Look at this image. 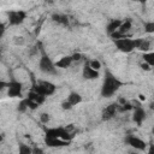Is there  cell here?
Segmentation results:
<instances>
[{"label":"cell","mask_w":154,"mask_h":154,"mask_svg":"<svg viewBox=\"0 0 154 154\" xmlns=\"http://www.w3.org/2000/svg\"><path fill=\"white\" fill-rule=\"evenodd\" d=\"M122 85H123V83L117 77H114L109 71H106L105 79H103V83L101 87V95L103 97H109L113 94H116Z\"/></svg>","instance_id":"obj_1"},{"label":"cell","mask_w":154,"mask_h":154,"mask_svg":"<svg viewBox=\"0 0 154 154\" xmlns=\"http://www.w3.org/2000/svg\"><path fill=\"white\" fill-rule=\"evenodd\" d=\"M55 89H57V87L53 83L47 82V81H42V82H40L32 87V91H35V93L45 96V97L53 95L55 93Z\"/></svg>","instance_id":"obj_2"},{"label":"cell","mask_w":154,"mask_h":154,"mask_svg":"<svg viewBox=\"0 0 154 154\" xmlns=\"http://www.w3.org/2000/svg\"><path fill=\"white\" fill-rule=\"evenodd\" d=\"M116 47L123 52V53H130L134 49H136V38H130V37H122L118 40H114Z\"/></svg>","instance_id":"obj_3"},{"label":"cell","mask_w":154,"mask_h":154,"mask_svg":"<svg viewBox=\"0 0 154 154\" xmlns=\"http://www.w3.org/2000/svg\"><path fill=\"white\" fill-rule=\"evenodd\" d=\"M46 137L60 138V140L70 142V140L72 138V135L65 128H51V129L46 130Z\"/></svg>","instance_id":"obj_4"},{"label":"cell","mask_w":154,"mask_h":154,"mask_svg":"<svg viewBox=\"0 0 154 154\" xmlns=\"http://www.w3.org/2000/svg\"><path fill=\"white\" fill-rule=\"evenodd\" d=\"M38 67H40V70H41L43 73H47V75H55V73H57V67H55L54 63H53L52 59H51L48 55H46V54H42V57L40 58Z\"/></svg>","instance_id":"obj_5"},{"label":"cell","mask_w":154,"mask_h":154,"mask_svg":"<svg viewBox=\"0 0 154 154\" xmlns=\"http://www.w3.org/2000/svg\"><path fill=\"white\" fill-rule=\"evenodd\" d=\"M23 90V83L18 81H11L7 83V95L10 97H20Z\"/></svg>","instance_id":"obj_6"},{"label":"cell","mask_w":154,"mask_h":154,"mask_svg":"<svg viewBox=\"0 0 154 154\" xmlns=\"http://www.w3.org/2000/svg\"><path fill=\"white\" fill-rule=\"evenodd\" d=\"M25 17H26V13L23 10L11 11L8 13V24L10 25H19L24 22Z\"/></svg>","instance_id":"obj_7"},{"label":"cell","mask_w":154,"mask_h":154,"mask_svg":"<svg viewBox=\"0 0 154 154\" xmlns=\"http://www.w3.org/2000/svg\"><path fill=\"white\" fill-rule=\"evenodd\" d=\"M125 142H126L129 146H131L132 148L137 149V150H144L146 147H147L146 142H144L143 140H141L140 137L135 136V135H129V136L125 138Z\"/></svg>","instance_id":"obj_8"},{"label":"cell","mask_w":154,"mask_h":154,"mask_svg":"<svg viewBox=\"0 0 154 154\" xmlns=\"http://www.w3.org/2000/svg\"><path fill=\"white\" fill-rule=\"evenodd\" d=\"M117 111H118V103H116V102L109 103V105L106 106V108H103V111H102V114H101L102 120H109V119H112V118L116 116Z\"/></svg>","instance_id":"obj_9"},{"label":"cell","mask_w":154,"mask_h":154,"mask_svg":"<svg viewBox=\"0 0 154 154\" xmlns=\"http://www.w3.org/2000/svg\"><path fill=\"white\" fill-rule=\"evenodd\" d=\"M144 119H146V111L141 106H136L134 109V113H132V120L137 125H141Z\"/></svg>","instance_id":"obj_10"},{"label":"cell","mask_w":154,"mask_h":154,"mask_svg":"<svg viewBox=\"0 0 154 154\" xmlns=\"http://www.w3.org/2000/svg\"><path fill=\"white\" fill-rule=\"evenodd\" d=\"M45 143L52 148H60V147H65L69 144L67 141H64L60 138H52V137H45Z\"/></svg>","instance_id":"obj_11"},{"label":"cell","mask_w":154,"mask_h":154,"mask_svg":"<svg viewBox=\"0 0 154 154\" xmlns=\"http://www.w3.org/2000/svg\"><path fill=\"white\" fill-rule=\"evenodd\" d=\"M83 77L85 79H96L99 78V71L93 70L88 64H85L83 67Z\"/></svg>","instance_id":"obj_12"},{"label":"cell","mask_w":154,"mask_h":154,"mask_svg":"<svg viewBox=\"0 0 154 154\" xmlns=\"http://www.w3.org/2000/svg\"><path fill=\"white\" fill-rule=\"evenodd\" d=\"M73 61H72V58H71V55H65V57H63V58H60L54 65H55V67L58 69H66V67H69L71 64H72Z\"/></svg>","instance_id":"obj_13"},{"label":"cell","mask_w":154,"mask_h":154,"mask_svg":"<svg viewBox=\"0 0 154 154\" xmlns=\"http://www.w3.org/2000/svg\"><path fill=\"white\" fill-rule=\"evenodd\" d=\"M52 19L54 23H58L60 25H69V17L66 14H61V13H54L52 14Z\"/></svg>","instance_id":"obj_14"},{"label":"cell","mask_w":154,"mask_h":154,"mask_svg":"<svg viewBox=\"0 0 154 154\" xmlns=\"http://www.w3.org/2000/svg\"><path fill=\"white\" fill-rule=\"evenodd\" d=\"M66 101L73 107V106H76V105H78V103L82 102V96H81L78 93H76V91H72V93L69 94Z\"/></svg>","instance_id":"obj_15"},{"label":"cell","mask_w":154,"mask_h":154,"mask_svg":"<svg viewBox=\"0 0 154 154\" xmlns=\"http://www.w3.org/2000/svg\"><path fill=\"white\" fill-rule=\"evenodd\" d=\"M120 24H122V20H119V19H113V20H111L109 23H108V25L106 26V30H107V34L111 36L112 34H114L117 30H118V28L120 26Z\"/></svg>","instance_id":"obj_16"},{"label":"cell","mask_w":154,"mask_h":154,"mask_svg":"<svg viewBox=\"0 0 154 154\" xmlns=\"http://www.w3.org/2000/svg\"><path fill=\"white\" fill-rule=\"evenodd\" d=\"M136 49L140 51H149L150 49V41L144 40V38H136Z\"/></svg>","instance_id":"obj_17"},{"label":"cell","mask_w":154,"mask_h":154,"mask_svg":"<svg viewBox=\"0 0 154 154\" xmlns=\"http://www.w3.org/2000/svg\"><path fill=\"white\" fill-rule=\"evenodd\" d=\"M28 99L31 100L32 102H35V103L38 105V106L46 101V97H45V96H42V95H40V94H37V93H35V91H32V90L28 94Z\"/></svg>","instance_id":"obj_18"},{"label":"cell","mask_w":154,"mask_h":154,"mask_svg":"<svg viewBox=\"0 0 154 154\" xmlns=\"http://www.w3.org/2000/svg\"><path fill=\"white\" fill-rule=\"evenodd\" d=\"M143 59H144V63L148 65V66H153L154 65V53L153 52H149V53H144L143 54Z\"/></svg>","instance_id":"obj_19"},{"label":"cell","mask_w":154,"mask_h":154,"mask_svg":"<svg viewBox=\"0 0 154 154\" xmlns=\"http://www.w3.org/2000/svg\"><path fill=\"white\" fill-rule=\"evenodd\" d=\"M31 150H32V148L30 146L24 144V143H19L18 154H31Z\"/></svg>","instance_id":"obj_20"},{"label":"cell","mask_w":154,"mask_h":154,"mask_svg":"<svg viewBox=\"0 0 154 154\" xmlns=\"http://www.w3.org/2000/svg\"><path fill=\"white\" fill-rule=\"evenodd\" d=\"M88 65H89L93 70H96V71H99V69L101 67V63H100V60H97V59H93V60H90Z\"/></svg>","instance_id":"obj_21"},{"label":"cell","mask_w":154,"mask_h":154,"mask_svg":"<svg viewBox=\"0 0 154 154\" xmlns=\"http://www.w3.org/2000/svg\"><path fill=\"white\" fill-rule=\"evenodd\" d=\"M132 108H134V106H131L129 102H125V103H123L122 106H119V105H118V111H120V112L129 111V109H132Z\"/></svg>","instance_id":"obj_22"},{"label":"cell","mask_w":154,"mask_h":154,"mask_svg":"<svg viewBox=\"0 0 154 154\" xmlns=\"http://www.w3.org/2000/svg\"><path fill=\"white\" fill-rule=\"evenodd\" d=\"M24 101H25L26 107H28V108H30V109H36V108H37V106H38V105H36L35 102H32L31 100H29L28 97H25V99H24Z\"/></svg>","instance_id":"obj_23"},{"label":"cell","mask_w":154,"mask_h":154,"mask_svg":"<svg viewBox=\"0 0 154 154\" xmlns=\"http://www.w3.org/2000/svg\"><path fill=\"white\" fill-rule=\"evenodd\" d=\"M144 29L147 32H153L154 31V22H147L144 24Z\"/></svg>","instance_id":"obj_24"},{"label":"cell","mask_w":154,"mask_h":154,"mask_svg":"<svg viewBox=\"0 0 154 154\" xmlns=\"http://www.w3.org/2000/svg\"><path fill=\"white\" fill-rule=\"evenodd\" d=\"M40 120H41V123L47 124L49 122V114L48 113H41L40 114Z\"/></svg>","instance_id":"obj_25"},{"label":"cell","mask_w":154,"mask_h":154,"mask_svg":"<svg viewBox=\"0 0 154 154\" xmlns=\"http://www.w3.org/2000/svg\"><path fill=\"white\" fill-rule=\"evenodd\" d=\"M28 109V107H26V105H25V101H24V99L19 102V105H18V111L19 112H25Z\"/></svg>","instance_id":"obj_26"},{"label":"cell","mask_w":154,"mask_h":154,"mask_svg":"<svg viewBox=\"0 0 154 154\" xmlns=\"http://www.w3.org/2000/svg\"><path fill=\"white\" fill-rule=\"evenodd\" d=\"M61 108H63V109H71V108H72V106H71V105L65 100V101H63V102H61Z\"/></svg>","instance_id":"obj_27"},{"label":"cell","mask_w":154,"mask_h":154,"mask_svg":"<svg viewBox=\"0 0 154 154\" xmlns=\"http://www.w3.org/2000/svg\"><path fill=\"white\" fill-rule=\"evenodd\" d=\"M31 154H43V150L38 147H34L32 150H31Z\"/></svg>","instance_id":"obj_28"},{"label":"cell","mask_w":154,"mask_h":154,"mask_svg":"<svg viewBox=\"0 0 154 154\" xmlns=\"http://www.w3.org/2000/svg\"><path fill=\"white\" fill-rule=\"evenodd\" d=\"M81 54L79 53H75L73 55H71V58H72V61H78V60H81Z\"/></svg>","instance_id":"obj_29"},{"label":"cell","mask_w":154,"mask_h":154,"mask_svg":"<svg viewBox=\"0 0 154 154\" xmlns=\"http://www.w3.org/2000/svg\"><path fill=\"white\" fill-rule=\"evenodd\" d=\"M5 30H6V26H5V24L0 23V38H1V37H2V35L5 34Z\"/></svg>","instance_id":"obj_30"},{"label":"cell","mask_w":154,"mask_h":154,"mask_svg":"<svg viewBox=\"0 0 154 154\" xmlns=\"http://www.w3.org/2000/svg\"><path fill=\"white\" fill-rule=\"evenodd\" d=\"M5 88H7V83L4 81H0V91H2Z\"/></svg>","instance_id":"obj_31"},{"label":"cell","mask_w":154,"mask_h":154,"mask_svg":"<svg viewBox=\"0 0 154 154\" xmlns=\"http://www.w3.org/2000/svg\"><path fill=\"white\" fill-rule=\"evenodd\" d=\"M141 66H142V69H143V70H150V66H148L146 63H144V64H142Z\"/></svg>","instance_id":"obj_32"},{"label":"cell","mask_w":154,"mask_h":154,"mask_svg":"<svg viewBox=\"0 0 154 154\" xmlns=\"http://www.w3.org/2000/svg\"><path fill=\"white\" fill-rule=\"evenodd\" d=\"M147 154H154V152H153V148H152V147L149 148V150H148V153H147Z\"/></svg>","instance_id":"obj_33"},{"label":"cell","mask_w":154,"mask_h":154,"mask_svg":"<svg viewBox=\"0 0 154 154\" xmlns=\"http://www.w3.org/2000/svg\"><path fill=\"white\" fill-rule=\"evenodd\" d=\"M140 99H141V100H146V97H144L143 95H140Z\"/></svg>","instance_id":"obj_34"},{"label":"cell","mask_w":154,"mask_h":154,"mask_svg":"<svg viewBox=\"0 0 154 154\" xmlns=\"http://www.w3.org/2000/svg\"><path fill=\"white\" fill-rule=\"evenodd\" d=\"M2 140H4V136H2V135H0V142H1Z\"/></svg>","instance_id":"obj_35"},{"label":"cell","mask_w":154,"mask_h":154,"mask_svg":"<svg viewBox=\"0 0 154 154\" xmlns=\"http://www.w3.org/2000/svg\"><path fill=\"white\" fill-rule=\"evenodd\" d=\"M1 53H2V49H1V47H0V55H1Z\"/></svg>","instance_id":"obj_36"},{"label":"cell","mask_w":154,"mask_h":154,"mask_svg":"<svg viewBox=\"0 0 154 154\" xmlns=\"http://www.w3.org/2000/svg\"><path fill=\"white\" fill-rule=\"evenodd\" d=\"M129 154H136V153H129Z\"/></svg>","instance_id":"obj_37"}]
</instances>
